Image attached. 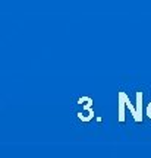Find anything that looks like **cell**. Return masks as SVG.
<instances>
[{
	"label": "cell",
	"mask_w": 151,
	"mask_h": 158,
	"mask_svg": "<svg viewBox=\"0 0 151 158\" xmlns=\"http://www.w3.org/2000/svg\"><path fill=\"white\" fill-rule=\"evenodd\" d=\"M145 114L148 116V118L151 120V101L148 102V106H147V108H145Z\"/></svg>",
	"instance_id": "obj_2"
},
{
	"label": "cell",
	"mask_w": 151,
	"mask_h": 158,
	"mask_svg": "<svg viewBox=\"0 0 151 158\" xmlns=\"http://www.w3.org/2000/svg\"><path fill=\"white\" fill-rule=\"evenodd\" d=\"M142 100H144V92L138 91L136 92V106H134L126 92L119 91L118 92V120L120 123L125 122V107L131 110V113L134 116V120L136 123L142 122Z\"/></svg>",
	"instance_id": "obj_1"
}]
</instances>
